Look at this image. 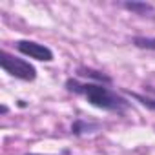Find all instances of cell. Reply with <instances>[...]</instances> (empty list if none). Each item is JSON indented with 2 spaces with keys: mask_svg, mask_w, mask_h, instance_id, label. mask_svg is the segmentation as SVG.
I'll return each mask as SVG.
<instances>
[{
  "mask_svg": "<svg viewBox=\"0 0 155 155\" xmlns=\"http://www.w3.org/2000/svg\"><path fill=\"white\" fill-rule=\"evenodd\" d=\"M95 128H97V126L86 124V122H82V120H77V122H75V124L71 126V131L79 135V133H82V130H95Z\"/></svg>",
  "mask_w": 155,
  "mask_h": 155,
  "instance_id": "cell-7",
  "label": "cell"
},
{
  "mask_svg": "<svg viewBox=\"0 0 155 155\" xmlns=\"http://www.w3.org/2000/svg\"><path fill=\"white\" fill-rule=\"evenodd\" d=\"M79 73L81 75H84V77H90V79H93V81H102V82H110L111 79L110 77H106V75H102V73H99V71H93V69H79Z\"/></svg>",
  "mask_w": 155,
  "mask_h": 155,
  "instance_id": "cell-6",
  "label": "cell"
},
{
  "mask_svg": "<svg viewBox=\"0 0 155 155\" xmlns=\"http://www.w3.org/2000/svg\"><path fill=\"white\" fill-rule=\"evenodd\" d=\"M137 101H140L144 106H148V108H151V110H155V101L153 99H150V97H142V95H139V93H131Z\"/></svg>",
  "mask_w": 155,
  "mask_h": 155,
  "instance_id": "cell-8",
  "label": "cell"
},
{
  "mask_svg": "<svg viewBox=\"0 0 155 155\" xmlns=\"http://www.w3.org/2000/svg\"><path fill=\"white\" fill-rule=\"evenodd\" d=\"M0 66L6 73H9L15 79H20V81H26V82H31L37 79V69L24 58H18L8 51H2L0 53Z\"/></svg>",
  "mask_w": 155,
  "mask_h": 155,
  "instance_id": "cell-2",
  "label": "cell"
},
{
  "mask_svg": "<svg viewBox=\"0 0 155 155\" xmlns=\"http://www.w3.org/2000/svg\"><path fill=\"white\" fill-rule=\"evenodd\" d=\"M68 90L73 91V93H79V95H84L86 101L99 108V110H106V111H124L130 102L120 97L119 93L111 91L110 88H106L104 84H99V82H79V81H73L69 79L66 82Z\"/></svg>",
  "mask_w": 155,
  "mask_h": 155,
  "instance_id": "cell-1",
  "label": "cell"
},
{
  "mask_svg": "<svg viewBox=\"0 0 155 155\" xmlns=\"http://www.w3.org/2000/svg\"><path fill=\"white\" fill-rule=\"evenodd\" d=\"M124 8H126V9H130V11H135L137 15H146V13L153 11V6L144 4V2H126V4H124Z\"/></svg>",
  "mask_w": 155,
  "mask_h": 155,
  "instance_id": "cell-4",
  "label": "cell"
},
{
  "mask_svg": "<svg viewBox=\"0 0 155 155\" xmlns=\"http://www.w3.org/2000/svg\"><path fill=\"white\" fill-rule=\"evenodd\" d=\"M133 44L140 49H153L155 51V38H151V37H135Z\"/></svg>",
  "mask_w": 155,
  "mask_h": 155,
  "instance_id": "cell-5",
  "label": "cell"
},
{
  "mask_svg": "<svg viewBox=\"0 0 155 155\" xmlns=\"http://www.w3.org/2000/svg\"><path fill=\"white\" fill-rule=\"evenodd\" d=\"M17 49L22 55H26L29 58H35V60H42V62H51L53 60V51L48 46L33 42V40H18Z\"/></svg>",
  "mask_w": 155,
  "mask_h": 155,
  "instance_id": "cell-3",
  "label": "cell"
},
{
  "mask_svg": "<svg viewBox=\"0 0 155 155\" xmlns=\"http://www.w3.org/2000/svg\"><path fill=\"white\" fill-rule=\"evenodd\" d=\"M28 155H40V153H28Z\"/></svg>",
  "mask_w": 155,
  "mask_h": 155,
  "instance_id": "cell-9",
  "label": "cell"
}]
</instances>
